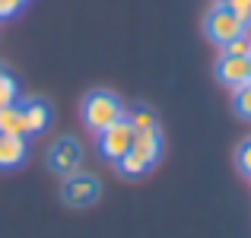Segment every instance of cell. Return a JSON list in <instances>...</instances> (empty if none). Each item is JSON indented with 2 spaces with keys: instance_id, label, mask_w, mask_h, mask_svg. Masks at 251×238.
<instances>
[{
  "instance_id": "obj_17",
  "label": "cell",
  "mask_w": 251,
  "mask_h": 238,
  "mask_svg": "<svg viewBox=\"0 0 251 238\" xmlns=\"http://www.w3.org/2000/svg\"><path fill=\"white\" fill-rule=\"evenodd\" d=\"M235 162H239V171H242V175L251 178V137L239 146V153H235Z\"/></svg>"
},
{
  "instance_id": "obj_8",
  "label": "cell",
  "mask_w": 251,
  "mask_h": 238,
  "mask_svg": "<svg viewBox=\"0 0 251 238\" xmlns=\"http://www.w3.org/2000/svg\"><path fill=\"white\" fill-rule=\"evenodd\" d=\"M25 153H29L25 137L0 134V168H16V165H23L25 162Z\"/></svg>"
},
{
  "instance_id": "obj_15",
  "label": "cell",
  "mask_w": 251,
  "mask_h": 238,
  "mask_svg": "<svg viewBox=\"0 0 251 238\" xmlns=\"http://www.w3.org/2000/svg\"><path fill=\"white\" fill-rule=\"evenodd\" d=\"M223 6H226L232 16H239L245 25H251V0H223Z\"/></svg>"
},
{
  "instance_id": "obj_2",
  "label": "cell",
  "mask_w": 251,
  "mask_h": 238,
  "mask_svg": "<svg viewBox=\"0 0 251 238\" xmlns=\"http://www.w3.org/2000/svg\"><path fill=\"white\" fill-rule=\"evenodd\" d=\"M102 188H99V178L86 175V171H74V175H64V188H61V200L74 210H86L99 200Z\"/></svg>"
},
{
  "instance_id": "obj_11",
  "label": "cell",
  "mask_w": 251,
  "mask_h": 238,
  "mask_svg": "<svg viewBox=\"0 0 251 238\" xmlns=\"http://www.w3.org/2000/svg\"><path fill=\"white\" fill-rule=\"evenodd\" d=\"M130 127H134V134H147V130H159V118H156L153 108H147V105H140V108H134L127 115Z\"/></svg>"
},
{
  "instance_id": "obj_18",
  "label": "cell",
  "mask_w": 251,
  "mask_h": 238,
  "mask_svg": "<svg viewBox=\"0 0 251 238\" xmlns=\"http://www.w3.org/2000/svg\"><path fill=\"white\" fill-rule=\"evenodd\" d=\"M19 6H25V0H0V19L6 16H16Z\"/></svg>"
},
{
  "instance_id": "obj_12",
  "label": "cell",
  "mask_w": 251,
  "mask_h": 238,
  "mask_svg": "<svg viewBox=\"0 0 251 238\" xmlns=\"http://www.w3.org/2000/svg\"><path fill=\"white\" fill-rule=\"evenodd\" d=\"M115 165H118V171H121L124 178H140V175H147V171H150V165L143 162V159L137 156L134 149H127V153H124L121 159H118Z\"/></svg>"
},
{
  "instance_id": "obj_9",
  "label": "cell",
  "mask_w": 251,
  "mask_h": 238,
  "mask_svg": "<svg viewBox=\"0 0 251 238\" xmlns=\"http://www.w3.org/2000/svg\"><path fill=\"white\" fill-rule=\"evenodd\" d=\"M134 149L137 156L143 159V162L153 168L156 162H159V156H162V134L159 130H147V134H134Z\"/></svg>"
},
{
  "instance_id": "obj_16",
  "label": "cell",
  "mask_w": 251,
  "mask_h": 238,
  "mask_svg": "<svg viewBox=\"0 0 251 238\" xmlns=\"http://www.w3.org/2000/svg\"><path fill=\"white\" fill-rule=\"evenodd\" d=\"M16 95H19L16 79H13V76H3V79H0V108L13 105V102H16Z\"/></svg>"
},
{
  "instance_id": "obj_19",
  "label": "cell",
  "mask_w": 251,
  "mask_h": 238,
  "mask_svg": "<svg viewBox=\"0 0 251 238\" xmlns=\"http://www.w3.org/2000/svg\"><path fill=\"white\" fill-rule=\"evenodd\" d=\"M3 76H6V70H3V67H0V79H3Z\"/></svg>"
},
{
  "instance_id": "obj_6",
  "label": "cell",
  "mask_w": 251,
  "mask_h": 238,
  "mask_svg": "<svg viewBox=\"0 0 251 238\" xmlns=\"http://www.w3.org/2000/svg\"><path fill=\"white\" fill-rule=\"evenodd\" d=\"M216 79L226 86H232V89H239V86H245L251 79V64L248 57H232V54H223L220 64H216Z\"/></svg>"
},
{
  "instance_id": "obj_20",
  "label": "cell",
  "mask_w": 251,
  "mask_h": 238,
  "mask_svg": "<svg viewBox=\"0 0 251 238\" xmlns=\"http://www.w3.org/2000/svg\"><path fill=\"white\" fill-rule=\"evenodd\" d=\"M248 64H251V57H248Z\"/></svg>"
},
{
  "instance_id": "obj_14",
  "label": "cell",
  "mask_w": 251,
  "mask_h": 238,
  "mask_svg": "<svg viewBox=\"0 0 251 238\" xmlns=\"http://www.w3.org/2000/svg\"><path fill=\"white\" fill-rule=\"evenodd\" d=\"M223 54H232V57H251V35H248V29H245V35H239V38H232V42L223 45Z\"/></svg>"
},
{
  "instance_id": "obj_1",
  "label": "cell",
  "mask_w": 251,
  "mask_h": 238,
  "mask_svg": "<svg viewBox=\"0 0 251 238\" xmlns=\"http://www.w3.org/2000/svg\"><path fill=\"white\" fill-rule=\"evenodd\" d=\"M124 115H127V111H124L121 98L111 95V92H89V95L83 98V121L92 134H102L105 127L121 121Z\"/></svg>"
},
{
  "instance_id": "obj_3",
  "label": "cell",
  "mask_w": 251,
  "mask_h": 238,
  "mask_svg": "<svg viewBox=\"0 0 251 238\" xmlns=\"http://www.w3.org/2000/svg\"><path fill=\"white\" fill-rule=\"evenodd\" d=\"M245 29H248V25L242 23L239 16H232V13H229L223 3H216L213 10L207 13V19H203V32H207V38L213 45H220V48L226 42H232V38L245 35Z\"/></svg>"
},
{
  "instance_id": "obj_13",
  "label": "cell",
  "mask_w": 251,
  "mask_h": 238,
  "mask_svg": "<svg viewBox=\"0 0 251 238\" xmlns=\"http://www.w3.org/2000/svg\"><path fill=\"white\" fill-rule=\"evenodd\" d=\"M232 108H235V115H239V118L251 121V79H248L245 86H239V89H235V95H232Z\"/></svg>"
},
{
  "instance_id": "obj_7",
  "label": "cell",
  "mask_w": 251,
  "mask_h": 238,
  "mask_svg": "<svg viewBox=\"0 0 251 238\" xmlns=\"http://www.w3.org/2000/svg\"><path fill=\"white\" fill-rule=\"evenodd\" d=\"M51 121V108L42 102V98H29L23 102V127H25V137L32 134H42Z\"/></svg>"
},
{
  "instance_id": "obj_5",
  "label": "cell",
  "mask_w": 251,
  "mask_h": 238,
  "mask_svg": "<svg viewBox=\"0 0 251 238\" xmlns=\"http://www.w3.org/2000/svg\"><path fill=\"white\" fill-rule=\"evenodd\" d=\"M48 165L57 171V175H74V171H80V165H83V146L74 140V137L57 140L54 146H51V153H48Z\"/></svg>"
},
{
  "instance_id": "obj_4",
  "label": "cell",
  "mask_w": 251,
  "mask_h": 238,
  "mask_svg": "<svg viewBox=\"0 0 251 238\" xmlns=\"http://www.w3.org/2000/svg\"><path fill=\"white\" fill-rule=\"evenodd\" d=\"M130 146H134V127H130L127 115L99 134V153H102V159H108V162H118Z\"/></svg>"
},
{
  "instance_id": "obj_10",
  "label": "cell",
  "mask_w": 251,
  "mask_h": 238,
  "mask_svg": "<svg viewBox=\"0 0 251 238\" xmlns=\"http://www.w3.org/2000/svg\"><path fill=\"white\" fill-rule=\"evenodd\" d=\"M0 134H10V137H25L23 127V105H6L0 108Z\"/></svg>"
}]
</instances>
